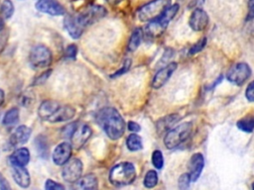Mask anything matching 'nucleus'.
Masks as SVG:
<instances>
[{"instance_id":"f257e3e1","label":"nucleus","mask_w":254,"mask_h":190,"mask_svg":"<svg viewBox=\"0 0 254 190\" xmlns=\"http://www.w3.org/2000/svg\"><path fill=\"white\" fill-rule=\"evenodd\" d=\"M96 122L111 140H118L124 134L125 122L115 108L105 107L101 109L97 113Z\"/></svg>"},{"instance_id":"f03ea898","label":"nucleus","mask_w":254,"mask_h":190,"mask_svg":"<svg viewBox=\"0 0 254 190\" xmlns=\"http://www.w3.org/2000/svg\"><path fill=\"white\" fill-rule=\"evenodd\" d=\"M136 178V169L133 163L124 162L116 164L109 173V180L113 185L125 186L131 184Z\"/></svg>"},{"instance_id":"7ed1b4c3","label":"nucleus","mask_w":254,"mask_h":190,"mask_svg":"<svg viewBox=\"0 0 254 190\" xmlns=\"http://www.w3.org/2000/svg\"><path fill=\"white\" fill-rule=\"evenodd\" d=\"M192 129L193 125L190 122H185L171 129L164 137V144L166 148L173 150L185 143L190 138Z\"/></svg>"},{"instance_id":"20e7f679","label":"nucleus","mask_w":254,"mask_h":190,"mask_svg":"<svg viewBox=\"0 0 254 190\" xmlns=\"http://www.w3.org/2000/svg\"><path fill=\"white\" fill-rule=\"evenodd\" d=\"M170 6L171 0H152L138 9V19L142 22H151L160 17Z\"/></svg>"},{"instance_id":"39448f33","label":"nucleus","mask_w":254,"mask_h":190,"mask_svg":"<svg viewBox=\"0 0 254 190\" xmlns=\"http://www.w3.org/2000/svg\"><path fill=\"white\" fill-rule=\"evenodd\" d=\"M179 8H180L179 4L171 5L160 17L149 22V24L146 26V29H145L146 34L149 37H157L161 35L169 25L170 21L177 15Z\"/></svg>"},{"instance_id":"423d86ee","label":"nucleus","mask_w":254,"mask_h":190,"mask_svg":"<svg viewBox=\"0 0 254 190\" xmlns=\"http://www.w3.org/2000/svg\"><path fill=\"white\" fill-rule=\"evenodd\" d=\"M53 60V55L49 48L44 45H37L32 48L29 54V61L35 69L49 67Z\"/></svg>"},{"instance_id":"0eeeda50","label":"nucleus","mask_w":254,"mask_h":190,"mask_svg":"<svg viewBox=\"0 0 254 190\" xmlns=\"http://www.w3.org/2000/svg\"><path fill=\"white\" fill-rule=\"evenodd\" d=\"M251 76V69L245 62H238L230 68L226 74L228 81L236 85H242Z\"/></svg>"},{"instance_id":"6e6552de","label":"nucleus","mask_w":254,"mask_h":190,"mask_svg":"<svg viewBox=\"0 0 254 190\" xmlns=\"http://www.w3.org/2000/svg\"><path fill=\"white\" fill-rule=\"evenodd\" d=\"M83 173V163L79 159H71L67 163L64 164L62 175L65 181L70 183L77 182Z\"/></svg>"},{"instance_id":"1a4fd4ad","label":"nucleus","mask_w":254,"mask_h":190,"mask_svg":"<svg viewBox=\"0 0 254 190\" xmlns=\"http://www.w3.org/2000/svg\"><path fill=\"white\" fill-rule=\"evenodd\" d=\"M93 134V130L91 127L87 124H81L76 126L70 138H71V145L73 149H81L91 138Z\"/></svg>"},{"instance_id":"9d476101","label":"nucleus","mask_w":254,"mask_h":190,"mask_svg":"<svg viewBox=\"0 0 254 190\" xmlns=\"http://www.w3.org/2000/svg\"><path fill=\"white\" fill-rule=\"evenodd\" d=\"M64 24H65V28L70 36L74 39H79L83 35L85 29L88 27L84 22L81 14L66 16Z\"/></svg>"},{"instance_id":"9b49d317","label":"nucleus","mask_w":254,"mask_h":190,"mask_svg":"<svg viewBox=\"0 0 254 190\" xmlns=\"http://www.w3.org/2000/svg\"><path fill=\"white\" fill-rule=\"evenodd\" d=\"M35 7L38 11L51 16H62L66 13L65 8L58 0H38Z\"/></svg>"},{"instance_id":"f8f14e48","label":"nucleus","mask_w":254,"mask_h":190,"mask_svg":"<svg viewBox=\"0 0 254 190\" xmlns=\"http://www.w3.org/2000/svg\"><path fill=\"white\" fill-rule=\"evenodd\" d=\"M209 22H210V19H209L208 13L202 8L195 9L193 13L190 14L189 19L190 27L196 32L204 31L208 27Z\"/></svg>"},{"instance_id":"ddd939ff","label":"nucleus","mask_w":254,"mask_h":190,"mask_svg":"<svg viewBox=\"0 0 254 190\" xmlns=\"http://www.w3.org/2000/svg\"><path fill=\"white\" fill-rule=\"evenodd\" d=\"M73 147L70 143L64 142L58 145L52 155V159L57 165H64L71 160Z\"/></svg>"},{"instance_id":"4468645a","label":"nucleus","mask_w":254,"mask_h":190,"mask_svg":"<svg viewBox=\"0 0 254 190\" xmlns=\"http://www.w3.org/2000/svg\"><path fill=\"white\" fill-rule=\"evenodd\" d=\"M205 166V159L204 156L200 153L194 154L189 163V175L190 181L195 182L201 176V173Z\"/></svg>"},{"instance_id":"2eb2a0df","label":"nucleus","mask_w":254,"mask_h":190,"mask_svg":"<svg viewBox=\"0 0 254 190\" xmlns=\"http://www.w3.org/2000/svg\"><path fill=\"white\" fill-rule=\"evenodd\" d=\"M177 63L171 62L165 68L161 69L154 77L152 81V87L155 89L161 88L163 85L166 84V82L170 80V78L173 76L174 72L177 70Z\"/></svg>"},{"instance_id":"dca6fc26","label":"nucleus","mask_w":254,"mask_h":190,"mask_svg":"<svg viewBox=\"0 0 254 190\" xmlns=\"http://www.w3.org/2000/svg\"><path fill=\"white\" fill-rule=\"evenodd\" d=\"M31 133H32V130L29 128V127L25 125H20L19 127H17L16 130L14 131V133L10 138L11 145L20 146V145L26 144L31 137Z\"/></svg>"},{"instance_id":"f3484780","label":"nucleus","mask_w":254,"mask_h":190,"mask_svg":"<svg viewBox=\"0 0 254 190\" xmlns=\"http://www.w3.org/2000/svg\"><path fill=\"white\" fill-rule=\"evenodd\" d=\"M9 162L12 166L25 167L30 162V152L26 148L17 149L10 156Z\"/></svg>"},{"instance_id":"a211bd4d","label":"nucleus","mask_w":254,"mask_h":190,"mask_svg":"<svg viewBox=\"0 0 254 190\" xmlns=\"http://www.w3.org/2000/svg\"><path fill=\"white\" fill-rule=\"evenodd\" d=\"M98 182L95 174H87L81 177L73 187V190H97Z\"/></svg>"},{"instance_id":"6ab92c4d","label":"nucleus","mask_w":254,"mask_h":190,"mask_svg":"<svg viewBox=\"0 0 254 190\" xmlns=\"http://www.w3.org/2000/svg\"><path fill=\"white\" fill-rule=\"evenodd\" d=\"M76 115V110L70 105L60 106V108L56 111V113L52 116L49 122L58 123V122H65L71 120Z\"/></svg>"},{"instance_id":"aec40b11","label":"nucleus","mask_w":254,"mask_h":190,"mask_svg":"<svg viewBox=\"0 0 254 190\" xmlns=\"http://www.w3.org/2000/svg\"><path fill=\"white\" fill-rule=\"evenodd\" d=\"M60 106H61L60 103H58L57 101L46 100V101L42 102V104L40 105V107L38 109V114H39L40 118H42L43 120L50 121V119L56 113V111L60 108Z\"/></svg>"},{"instance_id":"412c9836","label":"nucleus","mask_w":254,"mask_h":190,"mask_svg":"<svg viewBox=\"0 0 254 190\" xmlns=\"http://www.w3.org/2000/svg\"><path fill=\"white\" fill-rule=\"evenodd\" d=\"M180 119L181 117L178 114H171L164 118H161L156 124L157 133L164 134L166 132H169L172 129V127L180 121Z\"/></svg>"},{"instance_id":"4be33fe9","label":"nucleus","mask_w":254,"mask_h":190,"mask_svg":"<svg viewBox=\"0 0 254 190\" xmlns=\"http://www.w3.org/2000/svg\"><path fill=\"white\" fill-rule=\"evenodd\" d=\"M13 168V179L17 185L22 188H27L30 186L31 178L29 171L22 166H12Z\"/></svg>"},{"instance_id":"5701e85b","label":"nucleus","mask_w":254,"mask_h":190,"mask_svg":"<svg viewBox=\"0 0 254 190\" xmlns=\"http://www.w3.org/2000/svg\"><path fill=\"white\" fill-rule=\"evenodd\" d=\"M127 149L131 152H138L143 149L142 138L137 134H131L126 139Z\"/></svg>"},{"instance_id":"b1692460","label":"nucleus","mask_w":254,"mask_h":190,"mask_svg":"<svg viewBox=\"0 0 254 190\" xmlns=\"http://www.w3.org/2000/svg\"><path fill=\"white\" fill-rule=\"evenodd\" d=\"M142 39H143L142 30L139 29V28L135 29L130 36V39H129V42H128V50L130 52L136 51L138 49V47L140 46V44L142 42Z\"/></svg>"},{"instance_id":"393cba45","label":"nucleus","mask_w":254,"mask_h":190,"mask_svg":"<svg viewBox=\"0 0 254 190\" xmlns=\"http://www.w3.org/2000/svg\"><path fill=\"white\" fill-rule=\"evenodd\" d=\"M237 128L245 133H252L254 131V117L247 116L236 123Z\"/></svg>"},{"instance_id":"a878e982","label":"nucleus","mask_w":254,"mask_h":190,"mask_svg":"<svg viewBox=\"0 0 254 190\" xmlns=\"http://www.w3.org/2000/svg\"><path fill=\"white\" fill-rule=\"evenodd\" d=\"M18 121H19V110L18 108L13 107L5 113L2 123L5 126H14L15 124L18 123Z\"/></svg>"},{"instance_id":"bb28decb","label":"nucleus","mask_w":254,"mask_h":190,"mask_svg":"<svg viewBox=\"0 0 254 190\" xmlns=\"http://www.w3.org/2000/svg\"><path fill=\"white\" fill-rule=\"evenodd\" d=\"M14 14V4L12 3L11 0H4L1 6H0V15H1L2 19L7 20L11 18Z\"/></svg>"},{"instance_id":"cd10ccee","label":"nucleus","mask_w":254,"mask_h":190,"mask_svg":"<svg viewBox=\"0 0 254 190\" xmlns=\"http://www.w3.org/2000/svg\"><path fill=\"white\" fill-rule=\"evenodd\" d=\"M144 186L146 188H153L158 183V174L155 170H149L144 177Z\"/></svg>"},{"instance_id":"c85d7f7f","label":"nucleus","mask_w":254,"mask_h":190,"mask_svg":"<svg viewBox=\"0 0 254 190\" xmlns=\"http://www.w3.org/2000/svg\"><path fill=\"white\" fill-rule=\"evenodd\" d=\"M152 163L157 169H161L164 166V157L161 151L155 150L152 154Z\"/></svg>"},{"instance_id":"c756f323","label":"nucleus","mask_w":254,"mask_h":190,"mask_svg":"<svg viewBox=\"0 0 254 190\" xmlns=\"http://www.w3.org/2000/svg\"><path fill=\"white\" fill-rule=\"evenodd\" d=\"M208 39L205 37V38H202L201 40H199L195 45H193L192 47H190V51H189V54L190 55H194V54H198V53H200L205 47H206V45H207V41Z\"/></svg>"},{"instance_id":"7c9ffc66","label":"nucleus","mask_w":254,"mask_h":190,"mask_svg":"<svg viewBox=\"0 0 254 190\" xmlns=\"http://www.w3.org/2000/svg\"><path fill=\"white\" fill-rule=\"evenodd\" d=\"M190 178L189 173H184L180 176L179 181H178V186L180 190H189L190 184Z\"/></svg>"},{"instance_id":"2f4dec72","label":"nucleus","mask_w":254,"mask_h":190,"mask_svg":"<svg viewBox=\"0 0 254 190\" xmlns=\"http://www.w3.org/2000/svg\"><path fill=\"white\" fill-rule=\"evenodd\" d=\"M45 189L46 190H66L65 186H64L62 183H59L52 179H48L46 181Z\"/></svg>"},{"instance_id":"473e14b6","label":"nucleus","mask_w":254,"mask_h":190,"mask_svg":"<svg viewBox=\"0 0 254 190\" xmlns=\"http://www.w3.org/2000/svg\"><path fill=\"white\" fill-rule=\"evenodd\" d=\"M130 67H131V59H129V58H127L124 62H123V66H122V68L120 69V70H118L113 76H111V78H115V77H119V76H121V75H123V74H125L126 72H128L129 71V69H130Z\"/></svg>"},{"instance_id":"72a5a7b5","label":"nucleus","mask_w":254,"mask_h":190,"mask_svg":"<svg viewBox=\"0 0 254 190\" xmlns=\"http://www.w3.org/2000/svg\"><path fill=\"white\" fill-rule=\"evenodd\" d=\"M245 97L249 102H254V81H252L246 87Z\"/></svg>"},{"instance_id":"f704fd0d","label":"nucleus","mask_w":254,"mask_h":190,"mask_svg":"<svg viewBox=\"0 0 254 190\" xmlns=\"http://www.w3.org/2000/svg\"><path fill=\"white\" fill-rule=\"evenodd\" d=\"M78 54V48L76 45H70L66 49V55L69 58H75Z\"/></svg>"},{"instance_id":"c9c22d12","label":"nucleus","mask_w":254,"mask_h":190,"mask_svg":"<svg viewBox=\"0 0 254 190\" xmlns=\"http://www.w3.org/2000/svg\"><path fill=\"white\" fill-rule=\"evenodd\" d=\"M0 190H11L8 181L1 174H0Z\"/></svg>"},{"instance_id":"e433bc0d","label":"nucleus","mask_w":254,"mask_h":190,"mask_svg":"<svg viewBox=\"0 0 254 190\" xmlns=\"http://www.w3.org/2000/svg\"><path fill=\"white\" fill-rule=\"evenodd\" d=\"M127 126H128V130L131 131V132H134V133H137V132H139L141 130L140 125L135 123V122H133V121L128 122V125H127Z\"/></svg>"},{"instance_id":"4c0bfd02","label":"nucleus","mask_w":254,"mask_h":190,"mask_svg":"<svg viewBox=\"0 0 254 190\" xmlns=\"http://www.w3.org/2000/svg\"><path fill=\"white\" fill-rule=\"evenodd\" d=\"M5 100V93L2 89H0V107H1Z\"/></svg>"},{"instance_id":"58836bf2","label":"nucleus","mask_w":254,"mask_h":190,"mask_svg":"<svg viewBox=\"0 0 254 190\" xmlns=\"http://www.w3.org/2000/svg\"><path fill=\"white\" fill-rule=\"evenodd\" d=\"M106 1H107L108 3H110V4H117V3H119L120 1H122V0H106Z\"/></svg>"},{"instance_id":"ea45409f","label":"nucleus","mask_w":254,"mask_h":190,"mask_svg":"<svg viewBox=\"0 0 254 190\" xmlns=\"http://www.w3.org/2000/svg\"><path fill=\"white\" fill-rule=\"evenodd\" d=\"M248 7H249V9L254 8V0H249V1H248Z\"/></svg>"},{"instance_id":"a19ab883","label":"nucleus","mask_w":254,"mask_h":190,"mask_svg":"<svg viewBox=\"0 0 254 190\" xmlns=\"http://www.w3.org/2000/svg\"><path fill=\"white\" fill-rule=\"evenodd\" d=\"M4 28V19L0 18V31Z\"/></svg>"},{"instance_id":"79ce46f5","label":"nucleus","mask_w":254,"mask_h":190,"mask_svg":"<svg viewBox=\"0 0 254 190\" xmlns=\"http://www.w3.org/2000/svg\"><path fill=\"white\" fill-rule=\"evenodd\" d=\"M252 190H254V182L252 183Z\"/></svg>"}]
</instances>
